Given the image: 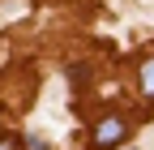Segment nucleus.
I'll return each instance as SVG.
<instances>
[{
  "label": "nucleus",
  "mask_w": 154,
  "mask_h": 150,
  "mask_svg": "<svg viewBox=\"0 0 154 150\" xmlns=\"http://www.w3.org/2000/svg\"><path fill=\"white\" fill-rule=\"evenodd\" d=\"M128 137V120L120 116V111H107V116L94 124V133H90V146L94 150H111V146H120Z\"/></svg>",
  "instance_id": "f257e3e1"
},
{
  "label": "nucleus",
  "mask_w": 154,
  "mask_h": 150,
  "mask_svg": "<svg viewBox=\"0 0 154 150\" xmlns=\"http://www.w3.org/2000/svg\"><path fill=\"white\" fill-rule=\"evenodd\" d=\"M124 150H141V146H124Z\"/></svg>",
  "instance_id": "39448f33"
},
{
  "label": "nucleus",
  "mask_w": 154,
  "mask_h": 150,
  "mask_svg": "<svg viewBox=\"0 0 154 150\" xmlns=\"http://www.w3.org/2000/svg\"><path fill=\"white\" fill-rule=\"evenodd\" d=\"M141 95H146V99H154V56L141 64Z\"/></svg>",
  "instance_id": "f03ea898"
},
{
  "label": "nucleus",
  "mask_w": 154,
  "mask_h": 150,
  "mask_svg": "<svg viewBox=\"0 0 154 150\" xmlns=\"http://www.w3.org/2000/svg\"><path fill=\"white\" fill-rule=\"evenodd\" d=\"M0 150H17V137H9V133H5V137H0Z\"/></svg>",
  "instance_id": "20e7f679"
},
{
  "label": "nucleus",
  "mask_w": 154,
  "mask_h": 150,
  "mask_svg": "<svg viewBox=\"0 0 154 150\" xmlns=\"http://www.w3.org/2000/svg\"><path fill=\"white\" fill-rule=\"evenodd\" d=\"M22 146H26V150H51L43 137H34V133H26V137H22Z\"/></svg>",
  "instance_id": "7ed1b4c3"
}]
</instances>
